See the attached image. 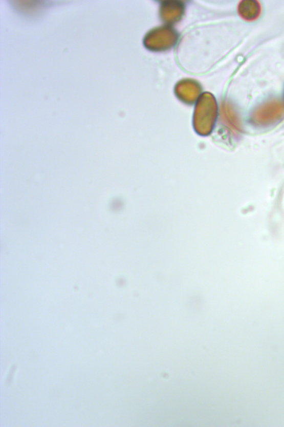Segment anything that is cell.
I'll use <instances>...</instances> for the list:
<instances>
[{
	"mask_svg": "<svg viewBox=\"0 0 284 427\" xmlns=\"http://www.w3.org/2000/svg\"><path fill=\"white\" fill-rule=\"evenodd\" d=\"M242 16L247 20H253L259 16L260 12V6L255 1L242 2L240 8Z\"/></svg>",
	"mask_w": 284,
	"mask_h": 427,
	"instance_id": "1",
	"label": "cell"
}]
</instances>
